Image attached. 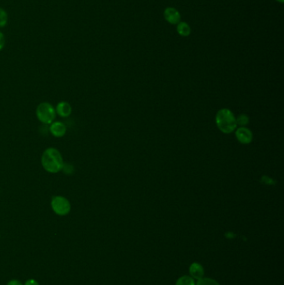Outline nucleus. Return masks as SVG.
<instances>
[{"mask_svg": "<svg viewBox=\"0 0 284 285\" xmlns=\"http://www.w3.org/2000/svg\"><path fill=\"white\" fill-rule=\"evenodd\" d=\"M277 2H279V3H283L284 2V0H276Z\"/></svg>", "mask_w": 284, "mask_h": 285, "instance_id": "obj_18", "label": "nucleus"}, {"mask_svg": "<svg viewBox=\"0 0 284 285\" xmlns=\"http://www.w3.org/2000/svg\"><path fill=\"white\" fill-rule=\"evenodd\" d=\"M55 110H56V114L60 117L67 118L72 114V106L67 101H61L57 104Z\"/></svg>", "mask_w": 284, "mask_h": 285, "instance_id": "obj_7", "label": "nucleus"}, {"mask_svg": "<svg viewBox=\"0 0 284 285\" xmlns=\"http://www.w3.org/2000/svg\"><path fill=\"white\" fill-rule=\"evenodd\" d=\"M56 110L50 103L43 102L38 104L36 109L38 119L44 124H51L56 118Z\"/></svg>", "mask_w": 284, "mask_h": 285, "instance_id": "obj_3", "label": "nucleus"}, {"mask_svg": "<svg viewBox=\"0 0 284 285\" xmlns=\"http://www.w3.org/2000/svg\"><path fill=\"white\" fill-rule=\"evenodd\" d=\"M0 237H1V233H0Z\"/></svg>", "mask_w": 284, "mask_h": 285, "instance_id": "obj_19", "label": "nucleus"}, {"mask_svg": "<svg viewBox=\"0 0 284 285\" xmlns=\"http://www.w3.org/2000/svg\"><path fill=\"white\" fill-rule=\"evenodd\" d=\"M4 46H5V37L3 33L0 31V51L3 50Z\"/></svg>", "mask_w": 284, "mask_h": 285, "instance_id": "obj_15", "label": "nucleus"}, {"mask_svg": "<svg viewBox=\"0 0 284 285\" xmlns=\"http://www.w3.org/2000/svg\"><path fill=\"white\" fill-rule=\"evenodd\" d=\"M9 21V15L3 8H0V29H3L7 25Z\"/></svg>", "mask_w": 284, "mask_h": 285, "instance_id": "obj_12", "label": "nucleus"}, {"mask_svg": "<svg viewBox=\"0 0 284 285\" xmlns=\"http://www.w3.org/2000/svg\"><path fill=\"white\" fill-rule=\"evenodd\" d=\"M24 285H39L37 280H34V279H30V280H27Z\"/></svg>", "mask_w": 284, "mask_h": 285, "instance_id": "obj_16", "label": "nucleus"}, {"mask_svg": "<svg viewBox=\"0 0 284 285\" xmlns=\"http://www.w3.org/2000/svg\"><path fill=\"white\" fill-rule=\"evenodd\" d=\"M7 285H23V284H22V282H21V281H19V280H10V281H9V283H8V284H7Z\"/></svg>", "mask_w": 284, "mask_h": 285, "instance_id": "obj_17", "label": "nucleus"}, {"mask_svg": "<svg viewBox=\"0 0 284 285\" xmlns=\"http://www.w3.org/2000/svg\"><path fill=\"white\" fill-rule=\"evenodd\" d=\"M164 19L168 23L171 24H178L181 21V15L178 9L173 7H168L164 10Z\"/></svg>", "mask_w": 284, "mask_h": 285, "instance_id": "obj_5", "label": "nucleus"}, {"mask_svg": "<svg viewBox=\"0 0 284 285\" xmlns=\"http://www.w3.org/2000/svg\"><path fill=\"white\" fill-rule=\"evenodd\" d=\"M247 122H248V118L246 115H240L237 119V124L240 125H245L247 124Z\"/></svg>", "mask_w": 284, "mask_h": 285, "instance_id": "obj_14", "label": "nucleus"}, {"mask_svg": "<svg viewBox=\"0 0 284 285\" xmlns=\"http://www.w3.org/2000/svg\"><path fill=\"white\" fill-rule=\"evenodd\" d=\"M175 285H195V282L192 277L185 275L179 278Z\"/></svg>", "mask_w": 284, "mask_h": 285, "instance_id": "obj_11", "label": "nucleus"}, {"mask_svg": "<svg viewBox=\"0 0 284 285\" xmlns=\"http://www.w3.org/2000/svg\"><path fill=\"white\" fill-rule=\"evenodd\" d=\"M189 273L192 279H195V280H200L202 278H204V267L199 263H193V264L190 265Z\"/></svg>", "mask_w": 284, "mask_h": 285, "instance_id": "obj_8", "label": "nucleus"}, {"mask_svg": "<svg viewBox=\"0 0 284 285\" xmlns=\"http://www.w3.org/2000/svg\"><path fill=\"white\" fill-rule=\"evenodd\" d=\"M195 285H220L216 280L208 279V278H202L198 280Z\"/></svg>", "mask_w": 284, "mask_h": 285, "instance_id": "obj_13", "label": "nucleus"}, {"mask_svg": "<svg viewBox=\"0 0 284 285\" xmlns=\"http://www.w3.org/2000/svg\"><path fill=\"white\" fill-rule=\"evenodd\" d=\"M177 32H178V35H180V36L188 37V36H189L191 35V28H190L189 23L180 21L177 24Z\"/></svg>", "mask_w": 284, "mask_h": 285, "instance_id": "obj_10", "label": "nucleus"}, {"mask_svg": "<svg viewBox=\"0 0 284 285\" xmlns=\"http://www.w3.org/2000/svg\"><path fill=\"white\" fill-rule=\"evenodd\" d=\"M41 164L43 170L48 173H59L63 170L64 162L59 150L56 148H48L43 151L41 156Z\"/></svg>", "mask_w": 284, "mask_h": 285, "instance_id": "obj_1", "label": "nucleus"}, {"mask_svg": "<svg viewBox=\"0 0 284 285\" xmlns=\"http://www.w3.org/2000/svg\"><path fill=\"white\" fill-rule=\"evenodd\" d=\"M236 135H237V138L239 140V142H241L242 144H249L253 138L251 131L247 129H245V128L238 129V131L236 133Z\"/></svg>", "mask_w": 284, "mask_h": 285, "instance_id": "obj_9", "label": "nucleus"}, {"mask_svg": "<svg viewBox=\"0 0 284 285\" xmlns=\"http://www.w3.org/2000/svg\"><path fill=\"white\" fill-rule=\"evenodd\" d=\"M216 122H217L218 129L225 133L232 132L237 126V120L235 117L233 115V114L227 109L218 111L216 117Z\"/></svg>", "mask_w": 284, "mask_h": 285, "instance_id": "obj_2", "label": "nucleus"}, {"mask_svg": "<svg viewBox=\"0 0 284 285\" xmlns=\"http://www.w3.org/2000/svg\"><path fill=\"white\" fill-rule=\"evenodd\" d=\"M52 135L55 138H63L66 134L67 127L65 124L60 121H54L50 124L49 128Z\"/></svg>", "mask_w": 284, "mask_h": 285, "instance_id": "obj_6", "label": "nucleus"}, {"mask_svg": "<svg viewBox=\"0 0 284 285\" xmlns=\"http://www.w3.org/2000/svg\"><path fill=\"white\" fill-rule=\"evenodd\" d=\"M53 211L58 216H66L71 211V204L64 196H54L51 199Z\"/></svg>", "mask_w": 284, "mask_h": 285, "instance_id": "obj_4", "label": "nucleus"}]
</instances>
